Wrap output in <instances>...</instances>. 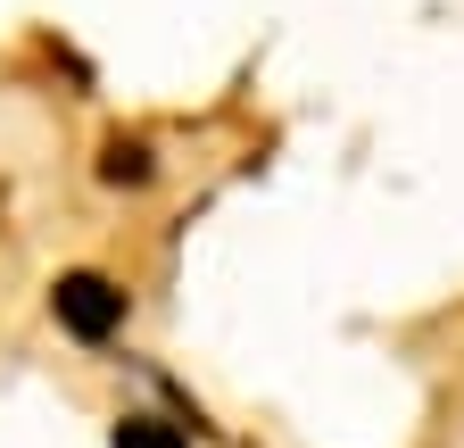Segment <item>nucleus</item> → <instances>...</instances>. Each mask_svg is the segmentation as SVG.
I'll return each instance as SVG.
<instances>
[{
	"mask_svg": "<svg viewBox=\"0 0 464 448\" xmlns=\"http://www.w3.org/2000/svg\"><path fill=\"white\" fill-rule=\"evenodd\" d=\"M50 316L67 324L75 341L100 349V341H116V324H125V291H116L108 274H92V266L83 274H58V283H50Z\"/></svg>",
	"mask_w": 464,
	"mask_h": 448,
	"instance_id": "nucleus-1",
	"label": "nucleus"
},
{
	"mask_svg": "<svg viewBox=\"0 0 464 448\" xmlns=\"http://www.w3.org/2000/svg\"><path fill=\"white\" fill-rule=\"evenodd\" d=\"M100 175L108 183H150V141H125V133H116L108 158H100Z\"/></svg>",
	"mask_w": 464,
	"mask_h": 448,
	"instance_id": "nucleus-2",
	"label": "nucleus"
},
{
	"mask_svg": "<svg viewBox=\"0 0 464 448\" xmlns=\"http://www.w3.org/2000/svg\"><path fill=\"white\" fill-rule=\"evenodd\" d=\"M116 448H183V432L158 424V415H125L116 424Z\"/></svg>",
	"mask_w": 464,
	"mask_h": 448,
	"instance_id": "nucleus-3",
	"label": "nucleus"
}]
</instances>
